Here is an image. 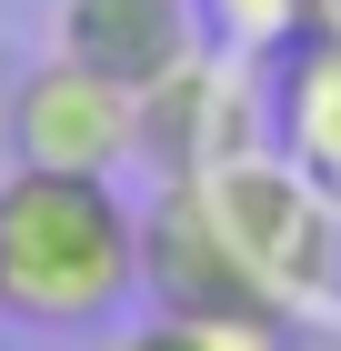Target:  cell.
Listing matches in <instances>:
<instances>
[{"instance_id":"5","label":"cell","mask_w":341,"mask_h":351,"mask_svg":"<svg viewBox=\"0 0 341 351\" xmlns=\"http://www.w3.org/2000/svg\"><path fill=\"white\" fill-rule=\"evenodd\" d=\"M241 151H261V110H251L241 71H221L211 51L191 71H171L161 90H141V161L161 181H211Z\"/></svg>"},{"instance_id":"6","label":"cell","mask_w":341,"mask_h":351,"mask_svg":"<svg viewBox=\"0 0 341 351\" xmlns=\"http://www.w3.org/2000/svg\"><path fill=\"white\" fill-rule=\"evenodd\" d=\"M51 51L91 60L121 90H161L171 71H191L211 51V10L201 0H60Z\"/></svg>"},{"instance_id":"3","label":"cell","mask_w":341,"mask_h":351,"mask_svg":"<svg viewBox=\"0 0 341 351\" xmlns=\"http://www.w3.org/2000/svg\"><path fill=\"white\" fill-rule=\"evenodd\" d=\"M141 291L181 322H291L261 291V271L241 261L231 221L211 201V181H161L141 211Z\"/></svg>"},{"instance_id":"8","label":"cell","mask_w":341,"mask_h":351,"mask_svg":"<svg viewBox=\"0 0 341 351\" xmlns=\"http://www.w3.org/2000/svg\"><path fill=\"white\" fill-rule=\"evenodd\" d=\"M101 351H281V322H181V311H151V322L110 331Z\"/></svg>"},{"instance_id":"2","label":"cell","mask_w":341,"mask_h":351,"mask_svg":"<svg viewBox=\"0 0 341 351\" xmlns=\"http://www.w3.org/2000/svg\"><path fill=\"white\" fill-rule=\"evenodd\" d=\"M211 201H221L241 261L261 271V291L281 301V311H301V301L331 291V261H341V201H331L301 161H281V151H241L231 171H211Z\"/></svg>"},{"instance_id":"4","label":"cell","mask_w":341,"mask_h":351,"mask_svg":"<svg viewBox=\"0 0 341 351\" xmlns=\"http://www.w3.org/2000/svg\"><path fill=\"white\" fill-rule=\"evenodd\" d=\"M10 161L30 171H121L141 161V90L101 81L91 60L51 51V60H30L21 81H10Z\"/></svg>"},{"instance_id":"9","label":"cell","mask_w":341,"mask_h":351,"mask_svg":"<svg viewBox=\"0 0 341 351\" xmlns=\"http://www.w3.org/2000/svg\"><path fill=\"white\" fill-rule=\"evenodd\" d=\"M0 171H10V90H0Z\"/></svg>"},{"instance_id":"1","label":"cell","mask_w":341,"mask_h":351,"mask_svg":"<svg viewBox=\"0 0 341 351\" xmlns=\"http://www.w3.org/2000/svg\"><path fill=\"white\" fill-rule=\"evenodd\" d=\"M141 291V211L101 171H0V311L30 331H101Z\"/></svg>"},{"instance_id":"7","label":"cell","mask_w":341,"mask_h":351,"mask_svg":"<svg viewBox=\"0 0 341 351\" xmlns=\"http://www.w3.org/2000/svg\"><path fill=\"white\" fill-rule=\"evenodd\" d=\"M271 141H281V161H301V171L341 201V30L291 40L281 101H271Z\"/></svg>"},{"instance_id":"10","label":"cell","mask_w":341,"mask_h":351,"mask_svg":"<svg viewBox=\"0 0 341 351\" xmlns=\"http://www.w3.org/2000/svg\"><path fill=\"white\" fill-rule=\"evenodd\" d=\"M0 322H10V311H0Z\"/></svg>"}]
</instances>
